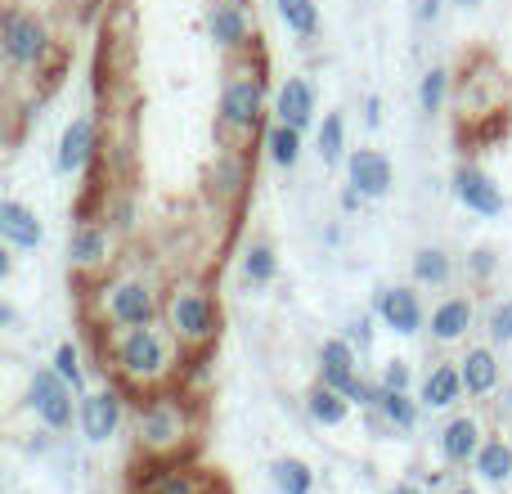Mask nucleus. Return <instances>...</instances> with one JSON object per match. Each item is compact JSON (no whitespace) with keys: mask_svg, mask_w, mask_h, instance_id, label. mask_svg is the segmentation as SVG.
Masks as SVG:
<instances>
[{"mask_svg":"<svg viewBox=\"0 0 512 494\" xmlns=\"http://www.w3.org/2000/svg\"><path fill=\"white\" fill-rule=\"evenodd\" d=\"M171 369H176V351H171V337L162 328H122L113 337V373L126 387L153 391L158 382L171 378Z\"/></svg>","mask_w":512,"mask_h":494,"instance_id":"f257e3e1","label":"nucleus"},{"mask_svg":"<svg viewBox=\"0 0 512 494\" xmlns=\"http://www.w3.org/2000/svg\"><path fill=\"white\" fill-rule=\"evenodd\" d=\"M167 328H171V337H176L180 346H194V351L212 346L216 333H221V310H216L212 292L198 288V283H180V288H171Z\"/></svg>","mask_w":512,"mask_h":494,"instance_id":"f03ea898","label":"nucleus"},{"mask_svg":"<svg viewBox=\"0 0 512 494\" xmlns=\"http://www.w3.org/2000/svg\"><path fill=\"white\" fill-rule=\"evenodd\" d=\"M189 409L185 400L176 396H153L149 405L140 409V450L153 454V459H171V454L185 450L189 441Z\"/></svg>","mask_w":512,"mask_h":494,"instance_id":"7ed1b4c3","label":"nucleus"},{"mask_svg":"<svg viewBox=\"0 0 512 494\" xmlns=\"http://www.w3.org/2000/svg\"><path fill=\"white\" fill-rule=\"evenodd\" d=\"M0 50L14 68H36L50 54V27L27 9H5L0 18Z\"/></svg>","mask_w":512,"mask_h":494,"instance_id":"20e7f679","label":"nucleus"},{"mask_svg":"<svg viewBox=\"0 0 512 494\" xmlns=\"http://www.w3.org/2000/svg\"><path fill=\"white\" fill-rule=\"evenodd\" d=\"M27 405L36 409V418H41L50 432L72 427V387L54 369H36L32 373V382H27Z\"/></svg>","mask_w":512,"mask_h":494,"instance_id":"39448f33","label":"nucleus"},{"mask_svg":"<svg viewBox=\"0 0 512 494\" xmlns=\"http://www.w3.org/2000/svg\"><path fill=\"white\" fill-rule=\"evenodd\" d=\"M108 319L117 328H144L158 319V297H153L149 283L126 279L117 288H108Z\"/></svg>","mask_w":512,"mask_h":494,"instance_id":"423d86ee","label":"nucleus"},{"mask_svg":"<svg viewBox=\"0 0 512 494\" xmlns=\"http://www.w3.org/2000/svg\"><path fill=\"white\" fill-rule=\"evenodd\" d=\"M373 315H378L382 324L391 328V333L414 337L418 328H423V301H418V292L409 288V283L378 288V297H373Z\"/></svg>","mask_w":512,"mask_h":494,"instance_id":"0eeeda50","label":"nucleus"},{"mask_svg":"<svg viewBox=\"0 0 512 494\" xmlns=\"http://www.w3.org/2000/svg\"><path fill=\"white\" fill-rule=\"evenodd\" d=\"M261 104H265V86L261 77H234L230 86H225L221 95V122L230 126V131H256V122H261Z\"/></svg>","mask_w":512,"mask_h":494,"instance_id":"6e6552de","label":"nucleus"},{"mask_svg":"<svg viewBox=\"0 0 512 494\" xmlns=\"http://www.w3.org/2000/svg\"><path fill=\"white\" fill-rule=\"evenodd\" d=\"M117 427H122V396L117 391H90V396H81V432H86L90 445L113 441Z\"/></svg>","mask_w":512,"mask_h":494,"instance_id":"1a4fd4ad","label":"nucleus"},{"mask_svg":"<svg viewBox=\"0 0 512 494\" xmlns=\"http://www.w3.org/2000/svg\"><path fill=\"white\" fill-rule=\"evenodd\" d=\"M346 176H351V189H360L364 198H382V194H391V180H396V171H391L387 153L355 149L351 158H346Z\"/></svg>","mask_w":512,"mask_h":494,"instance_id":"9d476101","label":"nucleus"},{"mask_svg":"<svg viewBox=\"0 0 512 494\" xmlns=\"http://www.w3.org/2000/svg\"><path fill=\"white\" fill-rule=\"evenodd\" d=\"M454 198H459L468 212H477V216H499L504 212V194H499V185L481 167H459L454 171Z\"/></svg>","mask_w":512,"mask_h":494,"instance_id":"9b49d317","label":"nucleus"},{"mask_svg":"<svg viewBox=\"0 0 512 494\" xmlns=\"http://www.w3.org/2000/svg\"><path fill=\"white\" fill-rule=\"evenodd\" d=\"M355 364H360V355H355V346L346 342V337H328V342L319 346V382H328V387L342 391V396H346V387L360 378Z\"/></svg>","mask_w":512,"mask_h":494,"instance_id":"f8f14e48","label":"nucleus"},{"mask_svg":"<svg viewBox=\"0 0 512 494\" xmlns=\"http://www.w3.org/2000/svg\"><path fill=\"white\" fill-rule=\"evenodd\" d=\"M0 239L9 247L32 252V247H41V239H45V225L36 221L32 207H23L18 198H5V203H0Z\"/></svg>","mask_w":512,"mask_h":494,"instance_id":"ddd939ff","label":"nucleus"},{"mask_svg":"<svg viewBox=\"0 0 512 494\" xmlns=\"http://www.w3.org/2000/svg\"><path fill=\"white\" fill-rule=\"evenodd\" d=\"M274 117H279L283 126L306 131V126L315 122V86H310L306 77H288L279 86V99H274Z\"/></svg>","mask_w":512,"mask_h":494,"instance_id":"4468645a","label":"nucleus"},{"mask_svg":"<svg viewBox=\"0 0 512 494\" xmlns=\"http://www.w3.org/2000/svg\"><path fill=\"white\" fill-rule=\"evenodd\" d=\"M481 423L472 414H459V418H450L445 423V432H441V454H445V463H477V454H481Z\"/></svg>","mask_w":512,"mask_h":494,"instance_id":"2eb2a0df","label":"nucleus"},{"mask_svg":"<svg viewBox=\"0 0 512 494\" xmlns=\"http://www.w3.org/2000/svg\"><path fill=\"white\" fill-rule=\"evenodd\" d=\"M95 149H99L95 122H90V117H77V122H68V131H63V140H59V171H63V176L81 171L90 158H95Z\"/></svg>","mask_w":512,"mask_h":494,"instance_id":"dca6fc26","label":"nucleus"},{"mask_svg":"<svg viewBox=\"0 0 512 494\" xmlns=\"http://www.w3.org/2000/svg\"><path fill=\"white\" fill-rule=\"evenodd\" d=\"M472 319H477V310H472L468 297H445L441 306L432 310V337L441 346L463 342V337H468V328H472Z\"/></svg>","mask_w":512,"mask_h":494,"instance_id":"f3484780","label":"nucleus"},{"mask_svg":"<svg viewBox=\"0 0 512 494\" xmlns=\"http://www.w3.org/2000/svg\"><path fill=\"white\" fill-rule=\"evenodd\" d=\"M140 494H212V477H203L198 468H180V463H171V468L144 477Z\"/></svg>","mask_w":512,"mask_h":494,"instance_id":"a211bd4d","label":"nucleus"},{"mask_svg":"<svg viewBox=\"0 0 512 494\" xmlns=\"http://www.w3.org/2000/svg\"><path fill=\"white\" fill-rule=\"evenodd\" d=\"M459 373L468 396H490L499 387V360L490 346H468V355L459 360Z\"/></svg>","mask_w":512,"mask_h":494,"instance_id":"6ab92c4d","label":"nucleus"},{"mask_svg":"<svg viewBox=\"0 0 512 494\" xmlns=\"http://www.w3.org/2000/svg\"><path fill=\"white\" fill-rule=\"evenodd\" d=\"M212 36H216V45H225V50H243V45L252 41L248 9H243L239 0H221V5L212 9Z\"/></svg>","mask_w":512,"mask_h":494,"instance_id":"aec40b11","label":"nucleus"},{"mask_svg":"<svg viewBox=\"0 0 512 494\" xmlns=\"http://www.w3.org/2000/svg\"><path fill=\"white\" fill-rule=\"evenodd\" d=\"M459 396H463V373H459V364H436V369L423 378L418 405H427V409H450V405H459Z\"/></svg>","mask_w":512,"mask_h":494,"instance_id":"412c9836","label":"nucleus"},{"mask_svg":"<svg viewBox=\"0 0 512 494\" xmlns=\"http://www.w3.org/2000/svg\"><path fill=\"white\" fill-rule=\"evenodd\" d=\"M306 414L315 418L319 427H342L346 414H351V400H346L342 391H333L328 382H319V387L306 396Z\"/></svg>","mask_w":512,"mask_h":494,"instance_id":"4be33fe9","label":"nucleus"},{"mask_svg":"<svg viewBox=\"0 0 512 494\" xmlns=\"http://www.w3.org/2000/svg\"><path fill=\"white\" fill-rule=\"evenodd\" d=\"M72 265L77 270H95V265H104L108 261V234L99 230V225H77V234H72Z\"/></svg>","mask_w":512,"mask_h":494,"instance_id":"5701e85b","label":"nucleus"},{"mask_svg":"<svg viewBox=\"0 0 512 494\" xmlns=\"http://www.w3.org/2000/svg\"><path fill=\"white\" fill-rule=\"evenodd\" d=\"M472 468H477L481 481H495V486H499V481H508L512 477V445L499 441V436H495V441H486Z\"/></svg>","mask_w":512,"mask_h":494,"instance_id":"b1692460","label":"nucleus"},{"mask_svg":"<svg viewBox=\"0 0 512 494\" xmlns=\"http://www.w3.org/2000/svg\"><path fill=\"white\" fill-rule=\"evenodd\" d=\"M378 414H382V423L396 427V432H414V427H418V405L409 400V391H387V387H382Z\"/></svg>","mask_w":512,"mask_h":494,"instance_id":"393cba45","label":"nucleus"},{"mask_svg":"<svg viewBox=\"0 0 512 494\" xmlns=\"http://www.w3.org/2000/svg\"><path fill=\"white\" fill-rule=\"evenodd\" d=\"M274 5H279V18L292 36L310 41V36L319 32V5L315 0H274Z\"/></svg>","mask_w":512,"mask_h":494,"instance_id":"a878e982","label":"nucleus"},{"mask_svg":"<svg viewBox=\"0 0 512 494\" xmlns=\"http://www.w3.org/2000/svg\"><path fill=\"white\" fill-rule=\"evenodd\" d=\"M454 274V261L441 252V247H418L414 252V283H432V288H445Z\"/></svg>","mask_w":512,"mask_h":494,"instance_id":"bb28decb","label":"nucleus"},{"mask_svg":"<svg viewBox=\"0 0 512 494\" xmlns=\"http://www.w3.org/2000/svg\"><path fill=\"white\" fill-rule=\"evenodd\" d=\"M270 481L279 494H310L315 490V472H310L301 459H274Z\"/></svg>","mask_w":512,"mask_h":494,"instance_id":"cd10ccee","label":"nucleus"},{"mask_svg":"<svg viewBox=\"0 0 512 494\" xmlns=\"http://www.w3.org/2000/svg\"><path fill=\"white\" fill-rule=\"evenodd\" d=\"M319 158H324V167H337V162L351 158V153H346V117L342 113H324V126H319Z\"/></svg>","mask_w":512,"mask_h":494,"instance_id":"c85d7f7f","label":"nucleus"},{"mask_svg":"<svg viewBox=\"0 0 512 494\" xmlns=\"http://www.w3.org/2000/svg\"><path fill=\"white\" fill-rule=\"evenodd\" d=\"M270 162L274 167H283V171H292L301 162V131L297 126H274L270 131Z\"/></svg>","mask_w":512,"mask_h":494,"instance_id":"c756f323","label":"nucleus"},{"mask_svg":"<svg viewBox=\"0 0 512 494\" xmlns=\"http://www.w3.org/2000/svg\"><path fill=\"white\" fill-rule=\"evenodd\" d=\"M279 261H274V247L270 243H252L248 256H243V279L248 283H270Z\"/></svg>","mask_w":512,"mask_h":494,"instance_id":"7c9ffc66","label":"nucleus"},{"mask_svg":"<svg viewBox=\"0 0 512 494\" xmlns=\"http://www.w3.org/2000/svg\"><path fill=\"white\" fill-rule=\"evenodd\" d=\"M445 90H450V72H445V68H432V72L423 77V86H418V108H423V113H441Z\"/></svg>","mask_w":512,"mask_h":494,"instance_id":"2f4dec72","label":"nucleus"},{"mask_svg":"<svg viewBox=\"0 0 512 494\" xmlns=\"http://www.w3.org/2000/svg\"><path fill=\"white\" fill-rule=\"evenodd\" d=\"M54 373H59L72 391H81V382H86V378H81V355H77V346H72V342H63L59 351H54Z\"/></svg>","mask_w":512,"mask_h":494,"instance_id":"473e14b6","label":"nucleus"},{"mask_svg":"<svg viewBox=\"0 0 512 494\" xmlns=\"http://www.w3.org/2000/svg\"><path fill=\"white\" fill-rule=\"evenodd\" d=\"M486 328H490V337H495V342H512V301H499V306L490 310Z\"/></svg>","mask_w":512,"mask_h":494,"instance_id":"72a5a7b5","label":"nucleus"},{"mask_svg":"<svg viewBox=\"0 0 512 494\" xmlns=\"http://www.w3.org/2000/svg\"><path fill=\"white\" fill-rule=\"evenodd\" d=\"M346 342L355 346V351H369L373 346V315H360L346 324Z\"/></svg>","mask_w":512,"mask_h":494,"instance_id":"f704fd0d","label":"nucleus"},{"mask_svg":"<svg viewBox=\"0 0 512 494\" xmlns=\"http://www.w3.org/2000/svg\"><path fill=\"white\" fill-rule=\"evenodd\" d=\"M382 387H387V391H409V364L405 360H387V364H382Z\"/></svg>","mask_w":512,"mask_h":494,"instance_id":"c9c22d12","label":"nucleus"},{"mask_svg":"<svg viewBox=\"0 0 512 494\" xmlns=\"http://www.w3.org/2000/svg\"><path fill=\"white\" fill-rule=\"evenodd\" d=\"M468 265H472V274H477V279H490V274H495V265H499V256L490 252V247H477V252L468 256Z\"/></svg>","mask_w":512,"mask_h":494,"instance_id":"e433bc0d","label":"nucleus"},{"mask_svg":"<svg viewBox=\"0 0 512 494\" xmlns=\"http://www.w3.org/2000/svg\"><path fill=\"white\" fill-rule=\"evenodd\" d=\"M441 5L445 0H418V18H423V23H436V18H441Z\"/></svg>","mask_w":512,"mask_h":494,"instance_id":"4c0bfd02","label":"nucleus"},{"mask_svg":"<svg viewBox=\"0 0 512 494\" xmlns=\"http://www.w3.org/2000/svg\"><path fill=\"white\" fill-rule=\"evenodd\" d=\"M364 122H369V126H378V122H382V104H378V95L364 99Z\"/></svg>","mask_w":512,"mask_h":494,"instance_id":"58836bf2","label":"nucleus"},{"mask_svg":"<svg viewBox=\"0 0 512 494\" xmlns=\"http://www.w3.org/2000/svg\"><path fill=\"white\" fill-rule=\"evenodd\" d=\"M360 203H364L360 189H346V194H342V212H360Z\"/></svg>","mask_w":512,"mask_h":494,"instance_id":"ea45409f","label":"nucleus"},{"mask_svg":"<svg viewBox=\"0 0 512 494\" xmlns=\"http://www.w3.org/2000/svg\"><path fill=\"white\" fill-rule=\"evenodd\" d=\"M391 494H423V490H418V486H409V481H405V486H396Z\"/></svg>","mask_w":512,"mask_h":494,"instance_id":"a19ab883","label":"nucleus"},{"mask_svg":"<svg viewBox=\"0 0 512 494\" xmlns=\"http://www.w3.org/2000/svg\"><path fill=\"white\" fill-rule=\"evenodd\" d=\"M454 5H463V9H477V5H486V0H454Z\"/></svg>","mask_w":512,"mask_h":494,"instance_id":"79ce46f5","label":"nucleus"},{"mask_svg":"<svg viewBox=\"0 0 512 494\" xmlns=\"http://www.w3.org/2000/svg\"><path fill=\"white\" fill-rule=\"evenodd\" d=\"M454 494H477V490H472V486H459V490H454Z\"/></svg>","mask_w":512,"mask_h":494,"instance_id":"37998d69","label":"nucleus"}]
</instances>
